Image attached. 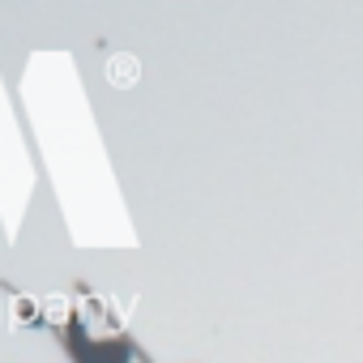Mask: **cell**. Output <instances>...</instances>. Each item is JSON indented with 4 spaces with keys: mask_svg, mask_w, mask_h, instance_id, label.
Masks as SVG:
<instances>
[{
    "mask_svg": "<svg viewBox=\"0 0 363 363\" xmlns=\"http://www.w3.org/2000/svg\"><path fill=\"white\" fill-rule=\"evenodd\" d=\"M65 350L73 355V363H128L133 359L128 338H90L81 321L65 325Z\"/></svg>",
    "mask_w": 363,
    "mask_h": 363,
    "instance_id": "1",
    "label": "cell"
}]
</instances>
